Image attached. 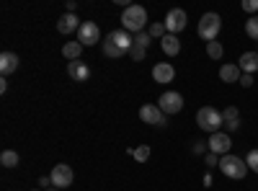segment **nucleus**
<instances>
[{"label":"nucleus","instance_id":"nucleus-37","mask_svg":"<svg viewBox=\"0 0 258 191\" xmlns=\"http://www.w3.org/2000/svg\"><path fill=\"white\" fill-rule=\"evenodd\" d=\"M47 191H62V188H57V186H52V188H47Z\"/></svg>","mask_w":258,"mask_h":191},{"label":"nucleus","instance_id":"nucleus-34","mask_svg":"<svg viewBox=\"0 0 258 191\" xmlns=\"http://www.w3.org/2000/svg\"><path fill=\"white\" fill-rule=\"evenodd\" d=\"M39 186H47V188H52V178H49V176H41V178H39Z\"/></svg>","mask_w":258,"mask_h":191},{"label":"nucleus","instance_id":"nucleus-6","mask_svg":"<svg viewBox=\"0 0 258 191\" xmlns=\"http://www.w3.org/2000/svg\"><path fill=\"white\" fill-rule=\"evenodd\" d=\"M158 106H160V111H163L165 116H168V114H178V111L183 109V96H181L178 91H165V93L160 96Z\"/></svg>","mask_w":258,"mask_h":191},{"label":"nucleus","instance_id":"nucleus-27","mask_svg":"<svg viewBox=\"0 0 258 191\" xmlns=\"http://www.w3.org/2000/svg\"><path fill=\"white\" fill-rule=\"evenodd\" d=\"M132 155H135V160L145 163V160L150 158V147H147V145H140V147H135V150H132Z\"/></svg>","mask_w":258,"mask_h":191},{"label":"nucleus","instance_id":"nucleus-13","mask_svg":"<svg viewBox=\"0 0 258 191\" xmlns=\"http://www.w3.org/2000/svg\"><path fill=\"white\" fill-rule=\"evenodd\" d=\"M80 26H83V24H78V16H75V13H64V16L57 18V31L64 34V36L73 34V31H80Z\"/></svg>","mask_w":258,"mask_h":191},{"label":"nucleus","instance_id":"nucleus-31","mask_svg":"<svg viewBox=\"0 0 258 191\" xmlns=\"http://www.w3.org/2000/svg\"><path fill=\"white\" fill-rule=\"evenodd\" d=\"M243 11L245 13H255L258 11V0H243Z\"/></svg>","mask_w":258,"mask_h":191},{"label":"nucleus","instance_id":"nucleus-8","mask_svg":"<svg viewBox=\"0 0 258 191\" xmlns=\"http://www.w3.org/2000/svg\"><path fill=\"white\" fill-rule=\"evenodd\" d=\"M49 178H52V186H57V188H64V186H73V178H75V173H73V168H70V165L57 163V165L52 168Z\"/></svg>","mask_w":258,"mask_h":191},{"label":"nucleus","instance_id":"nucleus-5","mask_svg":"<svg viewBox=\"0 0 258 191\" xmlns=\"http://www.w3.org/2000/svg\"><path fill=\"white\" fill-rule=\"evenodd\" d=\"M165 29H168V34H173V36H178L183 29H186V24H188V16H186V11H181V8H173V11H168V16H165Z\"/></svg>","mask_w":258,"mask_h":191},{"label":"nucleus","instance_id":"nucleus-4","mask_svg":"<svg viewBox=\"0 0 258 191\" xmlns=\"http://www.w3.org/2000/svg\"><path fill=\"white\" fill-rule=\"evenodd\" d=\"M220 31H222V18L217 13H204L199 18V36L207 41V44L209 41H217Z\"/></svg>","mask_w":258,"mask_h":191},{"label":"nucleus","instance_id":"nucleus-19","mask_svg":"<svg viewBox=\"0 0 258 191\" xmlns=\"http://www.w3.org/2000/svg\"><path fill=\"white\" fill-rule=\"evenodd\" d=\"M62 54H64V59L75 62V59H80V54H83V44H80V41H68V44L62 47Z\"/></svg>","mask_w":258,"mask_h":191},{"label":"nucleus","instance_id":"nucleus-1","mask_svg":"<svg viewBox=\"0 0 258 191\" xmlns=\"http://www.w3.org/2000/svg\"><path fill=\"white\" fill-rule=\"evenodd\" d=\"M121 26H124V31H135V34L145 31V26H147V11L142 6H126L124 13H121Z\"/></svg>","mask_w":258,"mask_h":191},{"label":"nucleus","instance_id":"nucleus-32","mask_svg":"<svg viewBox=\"0 0 258 191\" xmlns=\"http://www.w3.org/2000/svg\"><path fill=\"white\" fill-rule=\"evenodd\" d=\"M240 83H243V88H250V86H253V75H245V73H243V75H240Z\"/></svg>","mask_w":258,"mask_h":191},{"label":"nucleus","instance_id":"nucleus-7","mask_svg":"<svg viewBox=\"0 0 258 191\" xmlns=\"http://www.w3.org/2000/svg\"><path fill=\"white\" fill-rule=\"evenodd\" d=\"M140 119H142L145 124H153V126H165V124H168V119H165V114L160 111L158 103H145L142 109H140Z\"/></svg>","mask_w":258,"mask_h":191},{"label":"nucleus","instance_id":"nucleus-28","mask_svg":"<svg viewBox=\"0 0 258 191\" xmlns=\"http://www.w3.org/2000/svg\"><path fill=\"white\" fill-rule=\"evenodd\" d=\"M245 163H248L250 171H255V173H258V150H250V153H248V158H245Z\"/></svg>","mask_w":258,"mask_h":191},{"label":"nucleus","instance_id":"nucleus-24","mask_svg":"<svg viewBox=\"0 0 258 191\" xmlns=\"http://www.w3.org/2000/svg\"><path fill=\"white\" fill-rule=\"evenodd\" d=\"M238 119H240L238 106H227V109L222 111V121H238Z\"/></svg>","mask_w":258,"mask_h":191},{"label":"nucleus","instance_id":"nucleus-38","mask_svg":"<svg viewBox=\"0 0 258 191\" xmlns=\"http://www.w3.org/2000/svg\"><path fill=\"white\" fill-rule=\"evenodd\" d=\"M34 191H41V188H34Z\"/></svg>","mask_w":258,"mask_h":191},{"label":"nucleus","instance_id":"nucleus-2","mask_svg":"<svg viewBox=\"0 0 258 191\" xmlns=\"http://www.w3.org/2000/svg\"><path fill=\"white\" fill-rule=\"evenodd\" d=\"M220 171H222V176H227V178H232V181H243L245 176H248V163L243 160V158H238V155H222L220 158Z\"/></svg>","mask_w":258,"mask_h":191},{"label":"nucleus","instance_id":"nucleus-17","mask_svg":"<svg viewBox=\"0 0 258 191\" xmlns=\"http://www.w3.org/2000/svg\"><path fill=\"white\" fill-rule=\"evenodd\" d=\"M240 75H243V70L238 65H232V62H227V65L220 68V80L222 83H240Z\"/></svg>","mask_w":258,"mask_h":191},{"label":"nucleus","instance_id":"nucleus-35","mask_svg":"<svg viewBox=\"0 0 258 191\" xmlns=\"http://www.w3.org/2000/svg\"><path fill=\"white\" fill-rule=\"evenodd\" d=\"M6 91H8V80L3 78V80H0V93H6Z\"/></svg>","mask_w":258,"mask_h":191},{"label":"nucleus","instance_id":"nucleus-26","mask_svg":"<svg viewBox=\"0 0 258 191\" xmlns=\"http://www.w3.org/2000/svg\"><path fill=\"white\" fill-rule=\"evenodd\" d=\"M150 41H153V36H150L147 31H140V34H135V44H137V47L147 49V47H150Z\"/></svg>","mask_w":258,"mask_h":191},{"label":"nucleus","instance_id":"nucleus-11","mask_svg":"<svg viewBox=\"0 0 258 191\" xmlns=\"http://www.w3.org/2000/svg\"><path fill=\"white\" fill-rule=\"evenodd\" d=\"M153 78H155V83H160V86H165V83H173L176 68L170 65V62H158V65L153 68Z\"/></svg>","mask_w":258,"mask_h":191},{"label":"nucleus","instance_id":"nucleus-12","mask_svg":"<svg viewBox=\"0 0 258 191\" xmlns=\"http://www.w3.org/2000/svg\"><path fill=\"white\" fill-rule=\"evenodd\" d=\"M109 39L114 41V44H116L124 54H129V52H132V47H135V36H129V31H124V29L111 31V34H109Z\"/></svg>","mask_w":258,"mask_h":191},{"label":"nucleus","instance_id":"nucleus-29","mask_svg":"<svg viewBox=\"0 0 258 191\" xmlns=\"http://www.w3.org/2000/svg\"><path fill=\"white\" fill-rule=\"evenodd\" d=\"M145 54H147V49H142V47H137V44L132 47V52H129V57H132L135 62H142V59H145Z\"/></svg>","mask_w":258,"mask_h":191},{"label":"nucleus","instance_id":"nucleus-14","mask_svg":"<svg viewBox=\"0 0 258 191\" xmlns=\"http://www.w3.org/2000/svg\"><path fill=\"white\" fill-rule=\"evenodd\" d=\"M68 75H70L75 83H85V80L91 78V68L85 65V62L75 59V62H70V65H68Z\"/></svg>","mask_w":258,"mask_h":191},{"label":"nucleus","instance_id":"nucleus-15","mask_svg":"<svg viewBox=\"0 0 258 191\" xmlns=\"http://www.w3.org/2000/svg\"><path fill=\"white\" fill-rule=\"evenodd\" d=\"M238 68H240L245 75L258 73V52H243L240 59H238Z\"/></svg>","mask_w":258,"mask_h":191},{"label":"nucleus","instance_id":"nucleus-21","mask_svg":"<svg viewBox=\"0 0 258 191\" xmlns=\"http://www.w3.org/2000/svg\"><path fill=\"white\" fill-rule=\"evenodd\" d=\"M18 160H21V158H18L16 150H3V155H0V163H3L6 168H16Z\"/></svg>","mask_w":258,"mask_h":191},{"label":"nucleus","instance_id":"nucleus-33","mask_svg":"<svg viewBox=\"0 0 258 191\" xmlns=\"http://www.w3.org/2000/svg\"><path fill=\"white\" fill-rule=\"evenodd\" d=\"M225 126H227V132H235V130L240 126V119H238V121H225Z\"/></svg>","mask_w":258,"mask_h":191},{"label":"nucleus","instance_id":"nucleus-16","mask_svg":"<svg viewBox=\"0 0 258 191\" xmlns=\"http://www.w3.org/2000/svg\"><path fill=\"white\" fill-rule=\"evenodd\" d=\"M16 70H18V54L16 52H3L0 54V73H3V78L16 73Z\"/></svg>","mask_w":258,"mask_h":191},{"label":"nucleus","instance_id":"nucleus-10","mask_svg":"<svg viewBox=\"0 0 258 191\" xmlns=\"http://www.w3.org/2000/svg\"><path fill=\"white\" fill-rule=\"evenodd\" d=\"M209 153H214V155H230V147H232V140H230V135L227 132H217V135H209Z\"/></svg>","mask_w":258,"mask_h":191},{"label":"nucleus","instance_id":"nucleus-23","mask_svg":"<svg viewBox=\"0 0 258 191\" xmlns=\"http://www.w3.org/2000/svg\"><path fill=\"white\" fill-rule=\"evenodd\" d=\"M245 34H248L253 41H258V16H250V18L245 21Z\"/></svg>","mask_w":258,"mask_h":191},{"label":"nucleus","instance_id":"nucleus-25","mask_svg":"<svg viewBox=\"0 0 258 191\" xmlns=\"http://www.w3.org/2000/svg\"><path fill=\"white\" fill-rule=\"evenodd\" d=\"M147 34L153 36V39H163L168 34V29H165V24H153V26L147 29Z\"/></svg>","mask_w":258,"mask_h":191},{"label":"nucleus","instance_id":"nucleus-20","mask_svg":"<svg viewBox=\"0 0 258 191\" xmlns=\"http://www.w3.org/2000/svg\"><path fill=\"white\" fill-rule=\"evenodd\" d=\"M101 47H103V54H106V57H114V59L124 57V52H121V49H119V47L114 44V41H111L109 36H106V39L101 41Z\"/></svg>","mask_w":258,"mask_h":191},{"label":"nucleus","instance_id":"nucleus-18","mask_svg":"<svg viewBox=\"0 0 258 191\" xmlns=\"http://www.w3.org/2000/svg\"><path fill=\"white\" fill-rule=\"evenodd\" d=\"M160 47H163V52H165L168 57H176V54L181 52V39L173 36V34H165V36L160 39Z\"/></svg>","mask_w":258,"mask_h":191},{"label":"nucleus","instance_id":"nucleus-30","mask_svg":"<svg viewBox=\"0 0 258 191\" xmlns=\"http://www.w3.org/2000/svg\"><path fill=\"white\" fill-rule=\"evenodd\" d=\"M204 163H207V168H220V155H214V153H207Z\"/></svg>","mask_w":258,"mask_h":191},{"label":"nucleus","instance_id":"nucleus-3","mask_svg":"<svg viewBox=\"0 0 258 191\" xmlns=\"http://www.w3.org/2000/svg\"><path fill=\"white\" fill-rule=\"evenodd\" d=\"M197 124L202 132H209V135H217L220 126L225 124L222 121V114L214 109V106H202V109L197 111Z\"/></svg>","mask_w":258,"mask_h":191},{"label":"nucleus","instance_id":"nucleus-22","mask_svg":"<svg viewBox=\"0 0 258 191\" xmlns=\"http://www.w3.org/2000/svg\"><path fill=\"white\" fill-rule=\"evenodd\" d=\"M207 54H209V59H222L225 47L220 44V41H209V44H207Z\"/></svg>","mask_w":258,"mask_h":191},{"label":"nucleus","instance_id":"nucleus-36","mask_svg":"<svg viewBox=\"0 0 258 191\" xmlns=\"http://www.w3.org/2000/svg\"><path fill=\"white\" fill-rule=\"evenodd\" d=\"M78 6H75V0H68V13H73Z\"/></svg>","mask_w":258,"mask_h":191},{"label":"nucleus","instance_id":"nucleus-9","mask_svg":"<svg viewBox=\"0 0 258 191\" xmlns=\"http://www.w3.org/2000/svg\"><path fill=\"white\" fill-rule=\"evenodd\" d=\"M78 41H80L83 47L98 44V41H101V29H98V24H93V21H85V24L80 26V31H78Z\"/></svg>","mask_w":258,"mask_h":191}]
</instances>
